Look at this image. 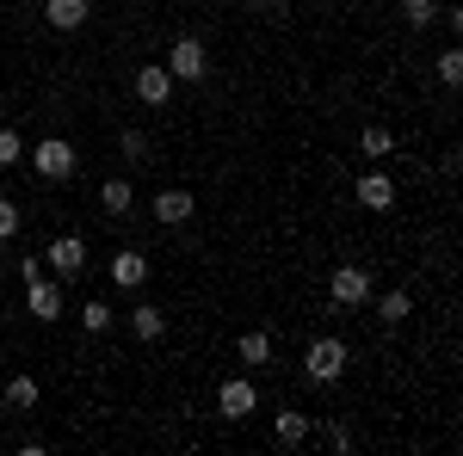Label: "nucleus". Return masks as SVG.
I'll return each mask as SVG.
<instances>
[{"label":"nucleus","instance_id":"21","mask_svg":"<svg viewBox=\"0 0 463 456\" xmlns=\"http://www.w3.org/2000/svg\"><path fill=\"white\" fill-rule=\"evenodd\" d=\"M439 80H445V87H458V80H463V50H458V43L439 56Z\"/></svg>","mask_w":463,"mask_h":456},{"label":"nucleus","instance_id":"15","mask_svg":"<svg viewBox=\"0 0 463 456\" xmlns=\"http://www.w3.org/2000/svg\"><path fill=\"white\" fill-rule=\"evenodd\" d=\"M408 315H414V296H408V290H383V296H377V321H383V327H402Z\"/></svg>","mask_w":463,"mask_h":456},{"label":"nucleus","instance_id":"18","mask_svg":"<svg viewBox=\"0 0 463 456\" xmlns=\"http://www.w3.org/2000/svg\"><path fill=\"white\" fill-rule=\"evenodd\" d=\"M235 358H241V364H272V340H266V333H241V340H235Z\"/></svg>","mask_w":463,"mask_h":456},{"label":"nucleus","instance_id":"1","mask_svg":"<svg viewBox=\"0 0 463 456\" xmlns=\"http://www.w3.org/2000/svg\"><path fill=\"white\" fill-rule=\"evenodd\" d=\"M346 358H353V351H346V340H334V333H321V340H309V351H303V377H309V383H340V377H346Z\"/></svg>","mask_w":463,"mask_h":456},{"label":"nucleus","instance_id":"8","mask_svg":"<svg viewBox=\"0 0 463 456\" xmlns=\"http://www.w3.org/2000/svg\"><path fill=\"white\" fill-rule=\"evenodd\" d=\"M93 19V0H43V25L50 32H80Z\"/></svg>","mask_w":463,"mask_h":456},{"label":"nucleus","instance_id":"25","mask_svg":"<svg viewBox=\"0 0 463 456\" xmlns=\"http://www.w3.org/2000/svg\"><path fill=\"white\" fill-rule=\"evenodd\" d=\"M13 235H19V204L0 198V241H13Z\"/></svg>","mask_w":463,"mask_h":456},{"label":"nucleus","instance_id":"24","mask_svg":"<svg viewBox=\"0 0 463 456\" xmlns=\"http://www.w3.org/2000/svg\"><path fill=\"white\" fill-rule=\"evenodd\" d=\"M118 148H124V161H148V136H143V130H124Z\"/></svg>","mask_w":463,"mask_h":456},{"label":"nucleus","instance_id":"12","mask_svg":"<svg viewBox=\"0 0 463 456\" xmlns=\"http://www.w3.org/2000/svg\"><path fill=\"white\" fill-rule=\"evenodd\" d=\"M192 191H179V185H167L161 198H155V222H167V228H179V222H192Z\"/></svg>","mask_w":463,"mask_h":456},{"label":"nucleus","instance_id":"6","mask_svg":"<svg viewBox=\"0 0 463 456\" xmlns=\"http://www.w3.org/2000/svg\"><path fill=\"white\" fill-rule=\"evenodd\" d=\"M25 302H32L37 321H62V284L37 272V278H25Z\"/></svg>","mask_w":463,"mask_h":456},{"label":"nucleus","instance_id":"22","mask_svg":"<svg viewBox=\"0 0 463 456\" xmlns=\"http://www.w3.org/2000/svg\"><path fill=\"white\" fill-rule=\"evenodd\" d=\"M80 327H87V333H106L111 327V302H87V309H80Z\"/></svg>","mask_w":463,"mask_h":456},{"label":"nucleus","instance_id":"9","mask_svg":"<svg viewBox=\"0 0 463 456\" xmlns=\"http://www.w3.org/2000/svg\"><path fill=\"white\" fill-rule=\"evenodd\" d=\"M358 204H364V210H390L395 204V179L383 173V167H371V173H358Z\"/></svg>","mask_w":463,"mask_h":456},{"label":"nucleus","instance_id":"20","mask_svg":"<svg viewBox=\"0 0 463 456\" xmlns=\"http://www.w3.org/2000/svg\"><path fill=\"white\" fill-rule=\"evenodd\" d=\"M358 148H364L371 161H383V154H390V148H395V136H390V130H383V124H371V130L358 136Z\"/></svg>","mask_w":463,"mask_h":456},{"label":"nucleus","instance_id":"2","mask_svg":"<svg viewBox=\"0 0 463 456\" xmlns=\"http://www.w3.org/2000/svg\"><path fill=\"white\" fill-rule=\"evenodd\" d=\"M167 74H174V80H204V74H211V50H204V37L179 32L174 50H167Z\"/></svg>","mask_w":463,"mask_h":456},{"label":"nucleus","instance_id":"3","mask_svg":"<svg viewBox=\"0 0 463 456\" xmlns=\"http://www.w3.org/2000/svg\"><path fill=\"white\" fill-rule=\"evenodd\" d=\"M74 167H80V154H74V142H62V136H43L32 148V173L37 179H69Z\"/></svg>","mask_w":463,"mask_h":456},{"label":"nucleus","instance_id":"17","mask_svg":"<svg viewBox=\"0 0 463 456\" xmlns=\"http://www.w3.org/2000/svg\"><path fill=\"white\" fill-rule=\"evenodd\" d=\"M37 395H43V388H37V377H13V383H6V407H13V414H32Z\"/></svg>","mask_w":463,"mask_h":456},{"label":"nucleus","instance_id":"14","mask_svg":"<svg viewBox=\"0 0 463 456\" xmlns=\"http://www.w3.org/2000/svg\"><path fill=\"white\" fill-rule=\"evenodd\" d=\"M130 333H137L143 346H155V340L167 333V315H161L155 302H137V309H130Z\"/></svg>","mask_w":463,"mask_h":456},{"label":"nucleus","instance_id":"16","mask_svg":"<svg viewBox=\"0 0 463 456\" xmlns=\"http://www.w3.org/2000/svg\"><path fill=\"white\" fill-rule=\"evenodd\" d=\"M279 444H285V451H303V444H309V414L285 407V414H279Z\"/></svg>","mask_w":463,"mask_h":456},{"label":"nucleus","instance_id":"19","mask_svg":"<svg viewBox=\"0 0 463 456\" xmlns=\"http://www.w3.org/2000/svg\"><path fill=\"white\" fill-rule=\"evenodd\" d=\"M402 19L414 32H427V25H439V0H402Z\"/></svg>","mask_w":463,"mask_h":456},{"label":"nucleus","instance_id":"11","mask_svg":"<svg viewBox=\"0 0 463 456\" xmlns=\"http://www.w3.org/2000/svg\"><path fill=\"white\" fill-rule=\"evenodd\" d=\"M137 99H143V106H167V99H174V74H167V62H161V69H137Z\"/></svg>","mask_w":463,"mask_h":456},{"label":"nucleus","instance_id":"5","mask_svg":"<svg viewBox=\"0 0 463 456\" xmlns=\"http://www.w3.org/2000/svg\"><path fill=\"white\" fill-rule=\"evenodd\" d=\"M43 265L56 272V284H74L80 272H87V241H80V235H56L50 253H43Z\"/></svg>","mask_w":463,"mask_h":456},{"label":"nucleus","instance_id":"26","mask_svg":"<svg viewBox=\"0 0 463 456\" xmlns=\"http://www.w3.org/2000/svg\"><path fill=\"white\" fill-rule=\"evenodd\" d=\"M248 6H253V13H266V19H285V13H290V0H248Z\"/></svg>","mask_w":463,"mask_h":456},{"label":"nucleus","instance_id":"13","mask_svg":"<svg viewBox=\"0 0 463 456\" xmlns=\"http://www.w3.org/2000/svg\"><path fill=\"white\" fill-rule=\"evenodd\" d=\"M143 278H148V259L137 253V247H124V253L111 259V284H118V290H137Z\"/></svg>","mask_w":463,"mask_h":456},{"label":"nucleus","instance_id":"4","mask_svg":"<svg viewBox=\"0 0 463 456\" xmlns=\"http://www.w3.org/2000/svg\"><path fill=\"white\" fill-rule=\"evenodd\" d=\"M327 296H334L340 309H364V302H371V272H364V265H334V272H327Z\"/></svg>","mask_w":463,"mask_h":456},{"label":"nucleus","instance_id":"7","mask_svg":"<svg viewBox=\"0 0 463 456\" xmlns=\"http://www.w3.org/2000/svg\"><path fill=\"white\" fill-rule=\"evenodd\" d=\"M216 407H222L229 420H248L253 407H260V388H253L248 377H229V383L216 388Z\"/></svg>","mask_w":463,"mask_h":456},{"label":"nucleus","instance_id":"10","mask_svg":"<svg viewBox=\"0 0 463 456\" xmlns=\"http://www.w3.org/2000/svg\"><path fill=\"white\" fill-rule=\"evenodd\" d=\"M99 210H106L111 222H124V216L137 210V185H130V179H106V185H99Z\"/></svg>","mask_w":463,"mask_h":456},{"label":"nucleus","instance_id":"23","mask_svg":"<svg viewBox=\"0 0 463 456\" xmlns=\"http://www.w3.org/2000/svg\"><path fill=\"white\" fill-rule=\"evenodd\" d=\"M25 161V142H19V130H0V167H19Z\"/></svg>","mask_w":463,"mask_h":456}]
</instances>
